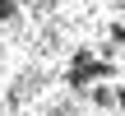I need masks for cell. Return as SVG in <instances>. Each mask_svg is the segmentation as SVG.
I'll use <instances>...</instances> for the list:
<instances>
[{
    "label": "cell",
    "mask_w": 125,
    "mask_h": 116,
    "mask_svg": "<svg viewBox=\"0 0 125 116\" xmlns=\"http://www.w3.org/2000/svg\"><path fill=\"white\" fill-rule=\"evenodd\" d=\"M0 116H125V0H0Z\"/></svg>",
    "instance_id": "1"
}]
</instances>
